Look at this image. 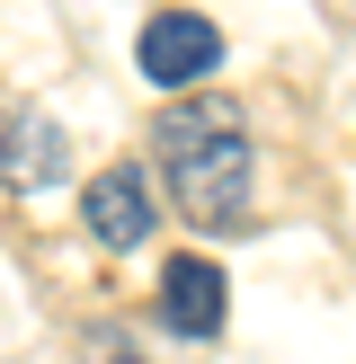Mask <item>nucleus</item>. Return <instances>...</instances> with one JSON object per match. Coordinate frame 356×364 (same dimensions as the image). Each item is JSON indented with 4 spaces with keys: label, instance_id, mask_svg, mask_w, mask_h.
<instances>
[{
    "label": "nucleus",
    "instance_id": "obj_1",
    "mask_svg": "<svg viewBox=\"0 0 356 364\" xmlns=\"http://www.w3.org/2000/svg\"><path fill=\"white\" fill-rule=\"evenodd\" d=\"M152 151L169 169V196L196 231H231L258 196V151L231 98H178L152 116Z\"/></svg>",
    "mask_w": 356,
    "mask_h": 364
},
{
    "label": "nucleus",
    "instance_id": "obj_2",
    "mask_svg": "<svg viewBox=\"0 0 356 364\" xmlns=\"http://www.w3.org/2000/svg\"><path fill=\"white\" fill-rule=\"evenodd\" d=\"M134 63H142L152 89H187V80H205V71H223V27L196 18V9H160L152 27L134 36Z\"/></svg>",
    "mask_w": 356,
    "mask_h": 364
},
{
    "label": "nucleus",
    "instance_id": "obj_5",
    "mask_svg": "<svg viewBox=\"0 0 356 364\" xmlns=\"http://www.w3.org/2000/svg\"><path fill=\"white\" fill-rule=\"evenodd\" d=\"M0 169L18 178H63V134L27 107H0Z\"/></svg>",
    "mask_w": 356,
    "mask_h": 364
},
{
    "label": "nucleus",
    "instance_id": "obj_4",
    "mask_svg": "<svg viewBox=\"0 0 356 364\" xmlns=\"http://www.w3.org/2000/svg\"><path fill=\"white\" fill-rule=\"evenodd\" d=\"M223 311H231V276L214 258H169L160 267V329H178V338H214L223 329Z\"/></svg>",
    "mask_w": 356,
    "mask_h": 364
},
{
    "label": "nucleus",
    "instance_id": "obj_6",
    "mask_svg": "<svg viewBox=\"0 0 356 364\" xmlns=\"http://www.w3.org/2000/svg\"><path fill=\"white\" fill-rule=\"evenodd\" d=\"M98 364H142V355H125V347H116V338H107V347H98Z\"/></svg>",
    "mask_w": 356,
    "mask_h": 364
},
{
    "label": "nucleus",
    "instance_id": "obj_3",
    "mask_svg": "<svg viewBox=\"0 0 356 364\" xmlns=\"http://www.w3.org/2000/svg\"><path fill=\"white\" fill-rule=\"evenodd\" d=\"M80 223H89V240H107L116 258H125V249H142V240H152V223H160V213H152V178H142L134 160L98 169V178L80 187Z\"/></svg>",
    "mask_w": 356,
    "mask_h": 364
}]
</instances>
